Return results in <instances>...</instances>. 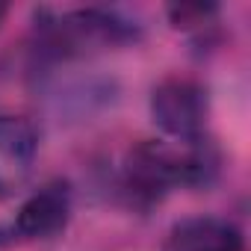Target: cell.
I'll use <instances>...</instances> for the list:
<instances>
[{
	"mask_svg": "<svg viewBox=\"0 0 251 251\" xmlns=\"http://www.w3.org/2000/svg\"><path fill=\"white\" fill-rule=\"evenodd\" d=\"M3 15H6V6H0V18H3Z\"/></svg>",
	"mask_w": 251,
	"mask_h": 251,
	"instance_id": "obj_8",
	"label": "cell"
},
{
	"mask_svg": "<svg viewBox=\"0 0 251 251\" xmlns=\"http://www.w3.org/2000/svg\"><path fill=\"white\" fill-rule=\"evenodd\" d=\"M68 213H71L68 186L48 183L21 204V210L15 216V233L24 239H48L65 227Z\"/></svg>",
	"mask_w": 251,
	"mask_h": 251,
	"instance_id": "obj_4",
	"label": "cell"
},
{
	"mask_svg": "<svg viewBox=\"0 0 251 251\" xmlns=\"http://www.w3.org/2000/svg\"><path fill=\"white\" fill-rule=\"evenodd\" d=\"M39 154V133L21 115H0V198L15 195Z\"/></svg>",
	"mask_w": 251,
	"mask_h": 251,
	"instance_id": "obj_3",
	"label": "cell"
},
{
	"mask_svg": "<svg viewBox=\"0 0 251 251\" xmlns=\"http://www.w3.org/2000/svg\"><path fill=\"white\" fill-rule=\"evenodd\" d=\"M3 242H6V233H3V230H0V245H3Z\"/></svg>",
	"mask_w": 251,
	"mask_h": 251,
	"instance_id": "obj_7",
	"label": "cell"
},
{
	"mask_svg": "<svg viewBox=\"0 0 251 251\" xmlns=\"http://www.w3.org/2000/svg\"><path fill=\"white\" fill-rule=\"evenodd\" d=\"M180 183H186V154H175L157 142H142L127 154L124 189L133 204L151 207Z\"/></svg>",
	"mask_w": 251,
	"mask_h": 251,
	"instance_id": "obj_1",
	"label": "cell"
},
{
	"mask_svg": "<svg viewBox=\"0 0 251 251\" xmlns=\"http://www.w3.org/2000/svg\"><path fill=\"white\" fill-rule=\"evenodd\" d=\"M169 251H245V239L236 225L216 216H198L172 227Z\"/></svg>",
	"mask_w": 251,
	"mask_h": 251,
	"instance_id": "obj_5",
	"label": "cell"
},
{
	"mask_svg": "<svg viewBox=\"0 0 251 251\" xmlns=\"http://www.w3.org/2000/svg\"><path fill=\"white\" fill-rule=\"evenodd\" d=\"M151 115L166 136L192 145L204 136V121H207L204 89L189 77H166L151 95Z\"/></svg>",
	"mask_w": 251,
	"mask_h": 251,
	"instance_id": "obj_2",
	"label": "cell"
},
{
	"mask_svg": "<svg viewBox=\"0 0 251 251\" xmlns=\"http://www.w3.org/2000/svg\"><path fill=\"white\" fill-rule=\"evenodd\" d=\"M175 27H195L204 24L210 15H216V6H201V3H183V6H172L169 9Z\"/></svg>",
	"mask_w": 251,
	"mask_h": 251,
	"instance_id": "obj_6",
	"label": "cell"
}]
</instances>
